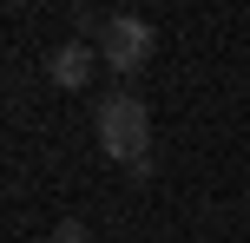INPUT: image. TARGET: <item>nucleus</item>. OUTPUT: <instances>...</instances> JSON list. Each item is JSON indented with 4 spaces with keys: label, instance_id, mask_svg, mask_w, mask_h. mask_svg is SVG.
Returning <instances> with one entry per match:
<instances>
[{
    "label": "nucleus",
    "instance_id": "f257e3e1",
    "mask_svg": "<svg viewBox=\"0 0 250 243\" xmlns=\"http://www.w3.org/2000/svg\"><path fill=\"white\" fill-rule=\"evenodd\" d=\"M92 131L105 158H119L132 178H151V112L132 86H105L92 99Z\"/></svg>",
    "mask_w": 250,
    "mask_h": 243
},
{
    "label": "nucleus",
    "instance_id": "f03ea898",
    "mask_svg": "<svg viewBox=\"0 0 250 243\" xmlns=\"http://www.w3.org/2000/svg\"><path fill=\"white\" fill-rule=\"evenodd\" d=\"M99 59L112 66V73H138V66L151 59V46H158V33H151V20H138V13H105V26H99Z\"/></svg>",
    "mask_w": 250,
    "mask_h": 243
},
{
    "label": "nucleus",
    "instance_id": "7ed1b4c3",
    "mask_svg": "<svg viewBox=\"0 0 250 243\" xmlns=\"http://www.w3.org/2000/svg\"><path fill=\"white\" fill-rule=\"evenodd\" d=\"M92 66H105V59H99V46H86V39H60V46L46 53V79L60 92H79L92 79Z\"/></svg>",
    "mask_w": 250,
    "mask_h": 243
},
{
    "label": "nucleus",
    "instance_id": "20e7f679",
    "mask_svg": "<svg viewBox=\"0 0 250 243\" xmlns=\"http://www.w3.org/2000/svg\"><path fill=\"white\" fill-rule=\"evenodd\" d=\"M46 243H92V230H86L79 217H66V224H53V237H46Z\"/></svg>",
    "mask_w": 250,
    "mask_h": 243
}]
</instances>
